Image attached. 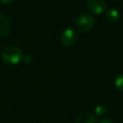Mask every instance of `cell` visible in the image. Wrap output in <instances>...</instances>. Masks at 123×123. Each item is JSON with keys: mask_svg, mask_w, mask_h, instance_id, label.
Instances as JSON below:
<instances>
[{"mask_svg": "<svg viewBox=\"0 0 123 123\" xmlns=\"http://www.w3.org/2000/svg\"><path fill=\"white\" fill-rule=\"evenodd\" d=\"M95 24L94 17L89 13H82L75 19V25L81 32H89L94 28Z\"/></svg>", "mask_w": 123, "mask_h": 123, "instance_id": "1", "label": "cell"}, {"mask_svg": "<svg viewBox=\"0 0 123 123\" xmlns=\"http://www.w3.org/2000/svg\"><path fill=\"white\" fill-rule=\"evenodd\" d=\"M24 52L17 46H9L4 49L2 52V58L4 62L9 64H17L22 60Z\"/></svg>", "mask_w": 123, "mask_h": 123, "instance_id": "2", "label": "cell"}, {"mask_svg": "<svg viewBox=\"0 0 123 123\" xmlns=\"http://www.w3.org/2000/svg\"><path fill=\"white\" fill-rule=\"evenodd\" d=\"M60 40H61V43L64 46L69 47V46H74L76 43V41L78 40V35L74 29L67 28V29L62 31Z\"/></svg>", "mask_w": 123, "mask_h": 123, "instance_id": "3", "label": "cell"}, {"mask_svg": "<svg viewBox=\"0 0 123 123\" xmlns=\"http://www.w3.org/2000/svg\"><path fill=\"white\" fill-rule=\"evenodd\" d=\"M87 8L94 14H102L106 10V4L104 0H88Z\"/></svg>", "mask_w": 123, "mask_h": 123, "instance_id": "4", "label": "cell"}, {"mask_svg": "<svg viewBox=\"0 0 123 123\" xmlns=\"http://www.w3.org/2000/svg\"><path fill=\"white\" fill-rule=\"evenodd\" d=\"M10 32V23L4 15L0 14V39L6 37Z\"/></svg>", "mask_w": 123, "mask_h": 123, "instance_id": "5", "label": "cell"}, {"mask_svg": "<svg viewBox=\"0 0 123 123\" xmlns=\"http://www.w3.org/2000/svg\"><path fill=\"white\" fill-rule=\"evenodd\" d=\"M76 123H97V117L89 112L81 113L76 118Z\"/></svg>", "mask_w": 123, "mask_h": 123, "instance_id": "6", "label": "cell"}, {"mask_svg": "<svg viewBox=\"0 0 123 123\" xmlns=\"http://www.w3.org/2000/svg\"><path fill=\"white\" fill-rule=\"evenodd\" d=\"M105 17L107 19V20L110 21V22H117L120 19V13L117 9H111L109 10H107V12L105 14Z\"/></svg>", "mask_w": 123, "mask_h": 123, "instance_id": "7", "label": "cell"}, {"mask_svg": "<svg viewBox=\"0 0 123 123\" xmlns=\"http://www.w3.org/2000/svg\"><path fill=\"white\" fill-rule=\"evenodd\" d=\"M108 112V108L105 105H99L94 108V116H105Z\"/></svg>", "mask_w": 123, "mask_h": 123, "instance_id": "8", "label": "cell"}, {"mask_svg": "<svg viewBox=\"0 0 123 123\" xmlns=\"http://www.w3.org/2000/svg\"><path fill=\"white\" fill-rule=\"evenodd\" d=\"M115 86L116 89L123 93V74H120L115 79Z\"/></svg>", "mask_w": 123, "mask_h": 123, "instance_id": "9", "label": "cell"}, {"mask_svg": "<svg viewBox=\"0 0 123 123\" xmlns=\"http://www.w3.org/2000/svg\"><path fill=\"white\" fill-rule=\"evenodd\" d=\"M22 60L25 63L30 64L33 62V57H32V56L30 54H24V56H23V57H22Z\"/></svg>", "mask_w": 123, "mask_h": 123, "instance_id": "10", "label": "cell"}, {"mask_svg": "<svg viewBox=\"0 0 123 123\" xmlns=\"http://www.w3.org/2000/svg\"><path fill=\"white\" fill-rule=\"evenodd\" d=\"M99 123H113L112 120L111 119H108V118H104V119L100 120L99 121Z\"/></svg>", "mask_w": 123, "mask_h": 123, "instance_id": "11", "label": "cell"}, {"mask_svg": "<svg viewBox=\"0 0 123 123\" xmlns=\"http://www.w3.org/2000/svg\"><path fill=\"white\" fill-rule=\"evenodd\" d=\"M14 0H1V2L4 3L5 4H11V3L14 2Z\"/></svg>", "mask_w": 123, "mask_h": 123, "instance_id": "12", "label": "cell"}]
</instances>
